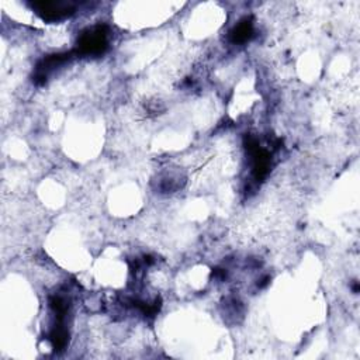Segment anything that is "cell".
Segmentation results:
<instances>
[{"instance_id":"1","label":"cell","mask_w":360,"mask_h":360,"mask_svg":"<svg viewBox=\"0 0 360 360\" xmlns=\"http://www.w3.org/2000/svg\"><path fill=\"white\" fill-rule=\"evenodd\" d=\"M107 48V27L96 25L83 31L77 39L76 52L80 55H100Z\"/></svg>"},{"instance_id":"2","label":"cell","mask_w":360,"mask_h":360,"mask_svg":"<svg viewBox=\"0 0 360 360\" xmlns=\"http://www.w3.org/2000/svg\"><path fill=\"white\" fill-rule=\"evenodd\" d=\"M32 8L48 21L62 20L69 17L75 11V6L68 1H56V0H41L31 3Z\"/></svg>"},{"instance_id":"3","label":"cell","mask_w":360,"mask_h":360,"mask_svg":"<svg viewBox=\"0 0 360 360\" xmlns=\"http://www.w3.org/2000/svg\"><path fill=\"white\" fill-rule=\"evenodd\" d=\"M246 149L252 158V172L256 180H262L270 170V153L255 138H248Z\"/></svg>"},{"instance_id":"4","label":"cell","mask_w":360,"mask_h":360,"mask_svg":"<svg viewBox=\"0 0 360 360\" xmlns=\"http://www.w3.org/2000/svg\"><path fill=\"white\" fill-rule=\"evenodd\" d=\"M252 34H253V22L245 18L235 25V28L229 34V38H231V42L233 44H242V42H246L252 37Z\"/></svg>"}]
</instances>
